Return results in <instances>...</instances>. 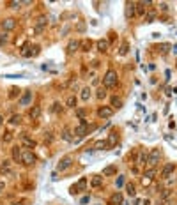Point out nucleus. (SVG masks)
Returning a JSON list of instances; mask_svg holds the SVG:
<instances>
[{
    "label": "nucleus",
    "mask_w": 177,
    "mask_h": 205,
    "mask_svg": "<svg viewBox=\"0 0 177 205\" xmlns=\"http://www.w3.org/2000/svg\"><path fill=\"white\" fill-rule=\"evenodd\" d=\"M2 29L5 32H11L16 29V20L14 18H5V20L2 21Z\"/></svg>",
    "instance_id": "nucleus-9"
},
{
    "label": "nucleus",
    "mask_w": 177,
    "mask_h": 205,
    "mask_svg": "<svg viewBox=\"0 0 177 205\" xmlns=\"http://www.w3.org/2000/svg\"><path fill=\"white\" fill-rule=\"evenodd\" d=\"M62 140H66V142L71 140V131H69L67 127H64V129H62Z\"/></svg>",
    "instance_id": "nucleus-30"
},
{
    "label": "nucleus",
    "mask_w": 177,
    "mask_h": 205,
    "mask_svg": "<svg viewBox=\"0 0 177 205\" xmlns=\"http://www.w3.org/2000/svg\"><path fill=\"white\" fill-rule=\"evenodd\" d=\"M126 189H128V195H131V196L136 195V193H135V186H133V184H128V186H126Z\"/></svg>",
    "instance_id": "nucleus-40"
},
{
    "label": "nucleus",
    "mask_w": 177,
    "mask_h": 205,
    "mask_svg": "<svg viewBox=\"0 0 177 205\" xmlns=\"http://www.w3.org/2000/svg\"><path fill=\"white\" fill-rule=\"evenodd\" d=\"M117 173V164H110L103 170V177H110V175H115Z\"/></svg>",
    "instance_id": "nucleus-14"
},
{
    "label": "nucleus",
    "mask_w": 177,
    "mask_h": 205,
    "mask_svg": "<svg viewBox=\"0 0 177 205\" xmlns=\"http://www.w3.org/2000/svg\"><path fill=\"white\" fill-rule=\"evenodd\" d=\"M66 104H67L69 108H74V106H76V97H74V96H69V97L66 99Z\"/></svg>",
    "instance_id": "nucleus-29"
},
{
    "label": "nucleus",
    "mask_w": 177,
    "mask_h": 205,
    "mask_svg": "<svg viewBox=\"0 0 177 205\" xmlns=\"http://www.w3.org/2000/svg\"><path fill=\"white\" fill-rule=\"evenodd\" d=\"M128 51H129V44H128V42H122V44H121V50H119V53H121V55H126Z\"/></svg>",
    "instance_id": "nucleus-33"
},
{
    "label": "nucleus",
    "mask_w": 177,
    "mask_h": 205,
    "mask_svg": "<svg viewBox=\"0 0 177 205\" xmlns=\"http://www.w3.org/2000/svg\"><path fill=\"white\" fill-rule=\"evenodd\" d=\"M110 203H112V205L122 203V195H121V193H114V195H112V198H110Z\"/></svg>",
    "instance_id": "nucleus-21"
},
{
    "label": "nucleus",
    "mask_w": 177,
    "mask_h": 205,
    "mask_svg": "<svg viewBox=\"0 0 177 205\" xmlns=\"http://www.w3.org/2000/svg\"><path fill=\"white\" fill-rule=\"evenodd\" d=\"M159 50H161V53H168V50H170V44H167V42H161V44H159Z\"/></svg>",
    "instance_id": "nucleus-38"
},
{
    "label": "nucleus",
    "mask_w": 177,
    "mask_h": 205,
    "mask_svg": "<svg viewBox=\"0 0 177 205\" xmlns=\"http://www.w3.org/2000/svg\"><path fill=\"white\" fill-rule=\"evenodd\" d=\"M11 140H12V133H9V131H7V133L4 134V142H11Z\"/></svg>",
    "instance_id": "nucleus-44"
},
{
    "label": "nucleus",
    "mask_w": 177,
    "mask_h": 205,
    "mask_svg": "<svg viewBox=\"0 0 177 205\" xmlns=\"http://www.w3.org/2000/svg\"><path fill=\"white\" fill-rule=\"evenodd\" d=\"M80 48H82V51H85V53H87V51H90V48H92V41H90V39H87V41H83V42H82V46H80Z\"/></svg>",
    "instance_id": "nucleus-24"
},
{
    "label": "nucleus",
    "mask_w": 177,
    "mask_h": 205,
    "mask_svg": "<svg viewBox=\"0 0 177 205\" xmlns=\"http://www.w3.org/2000/svg\"><path fill=\"white\" fill-rule=\"evenodd\" d=\"M21 5H23V2H14V0L9 2V7H12V9H20Z\"/></svg>",
    "instance_id": "nucleus-39"
},
{
    "label": "nucleus",
    "mask_w": 177,
    "mask_h": 205,
    "mask_svg": "<svg viewBox=\"0 0 177 205\" xmlns=\"http://www.w3.org/2000/svg\"><path fill=\"white\" fill-rule=\"evenodd\" d=\"M117 142H119V134H117V131H112V133L108 134V140H106L108 149H112L114 145H117Z\"/></svg>",
    "instance_id": "nucleus-12"
},
{
    "label": "nucleus",
    "mask_w": 177,
    "mask_h": 205,
    "mask_svg": "<svg viewBox=\"0 0 177 205\" xmlns=\"http://www.w3.org/2000/svg\"><path fill=\"white\" fill-rule=\"evenodd\" d=\"M106 149H108V143L104 140H97L94 143V150H106Z\"/></svg>",
    "instance_id": "nucleus-20"
},
{
    "label": "nucleus",
    "mask_w": 177,
    "mask_h": 205,
    "mask_svg": "<svg viewBox=\"0 0 177 205\" xmlns=\"http://www.w3.org/2000/svg\"><path fill=\"white\" fill-rule=\"evenodd\" d=\"M21 142H23V145H25V147H29V149H34V147H36V142H34V140H30V138H27L25 134H21Z\"/></svg>",
    "instance_id": "nucleus-22"
},
{
    "label": "nucleus",
    "mask_w": 177,
    "mask_h": 205,
    "mask_svg": "<svg viewBox=\"0 0 177 205\" xmlns=\"http://www.w3.org/2000/svg\"><path fill=\"white\" fill-rule=\"evenodd\" d=\"M175 67H177V62H175Z\"/></svg>",
    "instance_id": "nucleus-53"
},
{
    "label": "nucleus",
    "mask_w": 177,
    "mask_h": 205,
    "mask_svg": "<svg viewBox=\"0 0 177 205\" xmlns=\"http://www.w3.org/2000/svg\"><path fill=\"white\" fill-rule=\"evenodd\" d=\"M76 115H78L80 119H83L85 115H87V110H85V108H78V110H76Z\"/></svg>",
    "instance_id": "nucleus-41"
},
{
    "label": "nucleus",
    "mask_w": 177,
    "mask_h": 205,
    "mask_svg": "<svg viewBox=\"0 0 177 205\" xmlns=\"http://www.w3.org/2000/svg\"><path fill=\"white\" fill-rule=\"evenodd\" d=\"M142 184H144V186H149V184H151V179L144 177V179H142Z\"/></svg>",
    "instance_id": "nucleus-48"
},
{
    "label": "nucleus",
    "mask_w": 177,
    "mask_h": 205,
    "mask_svg": "<svg viewBox=\"0 0 177 205\" xmlns=\"http://www.w3.org/2000/svg\"><path fill=\"white\" fill-rule=\"evenodd\" d=\"M76 30H78V32H83V30H85V25H83V23H78V27H76Z\"/></svg>",
    "instance_id": "nucleus-47"
},
{
    "label": "nucleus",
    "mask_w": 177,
    "mask_h": 205,
    "mask_svg": "<svg viewBox=\"0 0 177 205\" xmlns=\"http://www.w3.org/2000/svg\"><path fill=\"white\" fill-rule=\"evenodd\" d=\"M145 5H151V2H138V4H136V12H138V14H145L147 12Z\"/></svg>",
    "instance_id": "nucleus-18"
},
{
    "label": "nucleus",
    "mask_w": 177,
    "mask_h": 205,
    "mask_svg": "<svg viewBox=\"0 0 177 205\" xmlns=\"http://www.w3.org/2000/svg\"><path fill=\"white\" fill-rule=\"evenodd\" d=\"M36 161H37V157L32 150H23L21 152V163L25 166H32V164H36Z\"/></svg>",
    "instance_id": "nucleus-3"
},
{
    "label": "nucleus",
    "mask_w": 177,
    "mask_h": 205,
    "mask_svg": "<svg viewBox=\"0 0 177 205\" xmlns=\"http://www.w3.org/2000/svg\"><path fill=\"white\" fill-rule=\"evenodd\" d=\"M53 142V134L48 131V133H44V143H52Z\"/></svg>",
    "instance_id": "nucleus-37"
},
{
    "label": "nucleus",
    "mask_w": 177,
    "mask_h": 205,
    "mask_svg": "<svg viewBox=\"0 0 177 205\" xmlns=\"http://www.w3.org/2000/svg\"><path fill=\"white\" fill-rule=\"evenodd\" d=\"M80 46H82V42L78 41V39H71V41L67 42V48H66V50H67V53H69V55H73L74 51L80 50Z\"/></svg>",
    "instance_id": "nucleus-10"
},
{
    "label": "nucleus",
    "mask_w": 177,
    "mask_h": 205,
    "mask_svg": "<svg viewBox=\"0 0 177 205\" xmlns=\"http://www.w3.org/2000/svg\"><path fill=\"white\" fill-rule=\"evenodd\" d=\"M90 184H92V187H101L103 186V175H94L90 179Z\"/></svg>",
    "instance_id": "nucleus-15"
},
{
    "label": "nucleus",
    "mask_w": 177,
    "mask_h": 205,
    "mask_svg": "<svg viewBox=\"0 0 177 205\" xmlns=\"http://www.w3.org/2000/svg\"><path fill=\"white\" fill-rule=\"evenodd\" d=\"M159 7H161V11H168L167 9V4H159Z\"/></svg>",
    "instance_id": "nucleus-51"
},
{
    "label": "nucleus",
    "mask_w": 177,
    "mask_h": 205,
    "mask_svg": "<svg viewBox=\"0 0 177 205\" xmlns=\"http://www.w3.org/2000/svg\"><path fill=\"white\" fill-rule=\"evenodd\" d=\"M39 50H41V48H39L37 44L30 46V53H32V57H37V55H39Z\"/></svg>",
    "instance_id": "nucleus-35"
},
{
    "label": "nucleus",
    "mask_w": 177,
    "mask_h": 205,
    "mask_svg": "<svg viewBox=\"0 0 177 205\" xmlns=\"http://www.w3.org/2000/svg\"><path fill=\"white\" fill-rule=\"evenodd\" d=\"M154 18H156V11H154V9H151L149 12H147L145 21H147V23H152V21H154Z\"/></svg>",
    "instance_id": "nucleus-26"
},
{
    "label": "nucleus",
    "mask_w": 177,
    "mask_h": 205,
    "mask_svg": "<svg viewBox=\"0 0 177 205\" xmlns=\"http://www.w3.org/2000/svg\"><path fill=\"white\" fill-rule=\"evenodd\" d=\"M0 124H4V117H2V113H0Z\"/></svg>",
    "instance_id": "nucleus-52"
},
{
    "label": "nucleus",
    "mask_w": 177,
    "mask_h": 205,
    "mask_svg": "<svg viewBox=\"0 0 177 205\" xmlns=\"http://www.w3.org/2000/svg\"><path fill=\"white\" fill-rule=\"evenodd\" d=\"M106 96H108V94H106V89H104V87L97 89V92H96V97H97V99H104Z\"/></svg>",
    "instance_id": "nucleus-27"
},
{
    "label": "nucleus",
    "mask_w": 177,
    "mask_h": 205,
    "mask_svg": "<svg viewBox=\"0 0 177 205\" xmlns=\"http://www.w3.org/2000/svg\"><path fill=\"white\" fill-rule=\"evenodd\" d=\"M21 55H23V57H32V53H30V44H27V46L21 50Z\"/></svg>",
    "instance_id": "nucleus-34"
},
{
    "label": "nucleus",
    "mask_w": 177,
    "mask_h": 205,
    "mask_svg": "<svg viewBox=\"0 0 177 205\" xmlns=\"http://www.w3.org/2000/svg\"><path fill=\"white\" fill-rule=\"evenodd\" d=\"M138 163H140V164L147 163V154H145V152H142V154H140V159H138Z\"/></svg>",
    "instance_id": "nucleus-42"
},
{
    "label": "nucleus",
    "mask_w": 177,
    "mask_h": 205,
    "mask_svg": "<svg viewBox=\"0 0 177 205\" xmlns=\"http://www.w3.org/2000/svg\"><path fill=\"white\" fill-rule=\"evenodd\" d=\"M21 152H23V150H21L18 145H14V147H12V159H14L16 163H18V161H21Z\"/></svg>",
    "instance_id": "nucleus-17"
},
{
    "label": "nucleus",
    "mask_w": 177,
    "mask_h": 205,
    "mask_svg": "<svg viewBox=\"0 0 177 205\" xmlns=\"http://www.w3.org/2000/svg\"><path fill=\"white\" fill-rule=\"evenodd\" d=\"M4 187H5V182H4V180H0V193L4 191Z\"/></svg>",
    "instance_id": "nucleus-50"
},
{
    "label": "nucleus",
    "mask_w": 177,
    "mask_h": 205,
    "mask_svg": "<svg viewBox=\"0 0 177 205\" xmlns=\"http://www.w3.org/2000/svg\"><path fill=\"white\" fill-rule=\"evenodd\" d=\"M117 80H119L117 72H115L114 69H108L106 74H104V78H103L104 89H114V87H117Z\"/></svg>",
    "instance_id": "nucleus-1"
},
{
    "label": "nucleus",
    "mask_w": 177,
    "mask_h": 205,
    "mask_svg": "<svg viewBox=\"0 0 177 205\" xmlns=\"http://www.w3.org/2000/svg\"><path fill=\"white\" fill-rule=\"evenodd\" d=\"M90 89H89V87H83V89H82V99H83V101H89V97H90Z\"/></svg>",
    "instance_id": "nucleus-25"
},
{
    "label": "nucleus",
    "mask_w": 177,
    "mask_h": 205,
    "mask_svg": "<svg viewBox=\"0 0 177 205\" xmlns=\"http://www.w3.org/2000/svg\"><path fill=\"white\" fill-rule=\"evenodd\" d=\"M89 129H94V127H89V124L85 122V120H82V124L78 127H74V134L76 136H85V134L89 133Z\"/></svg>",
    "instance_id": "nucleus-6"
},
{
    "label": "nucleus",
    "mask_w": 177,
    "mask_h": 205,
    "mask_svg": "<svg viewBox=\"0 0 177 205\" xmlns=\"http://www.w3.org/2000/svg\"><path fill=\"white\" fill-rule=\"evenodd\" d=\"M11 205H29V200H18V202H12Z\"/></svg>",
    "instance_id": "nucleus-43"
},
{
    "label": "nucleus",
    "mask_w": 177,
    "mask_h": 205,
    "mask_svg": "<svg viewBox=\"0 0 177 205\" xmlns=\"http://www.w3.org/2000/svg\"><path fill=\"white\" fill-rule=\"evenodd\" d=\"M60 108H62V106H60L59 102H55V104H53V108H52V112H59Z\"/></svg>",
    "instance_id": "nucleus-46"
},
{
    "label": "nucleus",
    "mask_w": 177,
    "mask_h": 205,
    "mask_svg": "<svg viewBox=\"0 0 177 205\" xmlns=\"http://www.w3.org/2000/svg\"><path fill=\"white\" fill-rule=\"evenodd\" d=\"M108 48H110V44H108V41H104V39H101V41H97V50L101 51V53H106V51H108Z\"/></svg>",
    "instance_id": "nucleus-19"
},
{
    "label": "nucleus",
    "mask_w": 177,
    "mask_h": 205,
    "mask_svg": "<svg viewBox=\"0 0 177 205\" xmlns=\"http://www.w3.org/2000/svg\"><path fill=\"white\" fill-rule=\"evenodd\" d=\"M16 96H20V89H18V87H11L9 89V97L11 99H14Z\"/></svg>",
    "instance_id": "nucleus-28"
},
{
    "label": "nucleus",
    "mask_w": 177,
    "mask_h": 205,
    "mask_svg": "<svg viewBox=\"0 0 177 205\" xmlns=\"http://www.w3.org/2000/svg\"><path fill=\"white\" fill-rule=\"evenodd\" d=\"M112 104L117 106V108H121V106H122V99H119L117 96H114V97H112ZM114 106H112V108H114Z\"/></svg>",
    "instance_id": "nucleus-31"
},
{
    "label": "nucleus",
    "mask_w": 177,
    "mask_h": 205,
    "mask_svg": "<svg viewBox=\"0 0 177 205\" xmlns=\"http://www.w3.org/2000/svg\"><path fill=\"white\" fill-rule=\"evenodd\" d=\"M39 115H41V106H32L30 112H29V117H30L32 120H36Z\"/></svg>",
    "instance_id": "nucleus-16"
},
{
    "label": "nucleus",
    "mask_w": 177,
    "mask_h": 205,
    "mask_svg": "<svg viewBox=\"0 0 177 205\" xmlns=\"http://www.w3.org/2000/svg\"><path fill=\"white\" fill-rule=\"evenodd\" d=\"M9 122H11V124H14V126H18V124H21V115H12Z\"/></svg>",
    "instance_id": "nucleus-32"
},
{
    "label": "nucleus",
    "mask_w": 177,
    "mask_h": 205,
    "mask_svg": "<svg viewBox=\"0 0 177 205\" xmlns=\"http://www.w3.org/2000/svg\"><path fill=\"white\" fill-rule=\"evenodd\" d=\"M85 187H87V179H80L76 184L71 187V193L73 195H78V193H83L85 191Z\"/></svg>",
    "instance_id": "nucleus-5"
},
{
    "label": "nucleus",
    "mask_w": 177,
    "mask_h": 205,
    "mask_svg": "<svg viewBox=\"0 0 177 205\" xmlns=\"http://www.w3.org/2000/svg\"><path fill=\"white\" fill-rule=\"evenodd\" d=\"M126 7H128V9H126V16H128V18H133V16H135V12H136V4L135 2H128V4H126Z\"/></svg>",
    "instance_id": "nucleus-13"
},
{
    "label": "nucleus",
    "mask_w": 177,
    "mask_h": 205,
    "mask_svg": "<svg viewBox=\"0 0 177 205\" xmlns=\"http://www.w3.org/2000/svg\"><path fill=\"white\" fill-rule=\"evenodd\" d=\"M156 175V168H151V170H147L145 173H144V177H147V179H152Z\"/></svg>",
    "instance_id": "nucleus-36"
},
{
    "label": "nucleus",
    "mask_w": 177,
    "mask_h": 205,
    "mask_svg": "<svg viewBox=\"0 0 177 205\" xmlns=\"http://www.w3.org/2000/svg\"><path fill=\"white\" fill-rule=\"evenodd\" d=\"M174 170H175V164H174V163L165 164V166H163V170H161V179H168V175L172 173Z\"/></svg>",
    "instance_id": "nucleus-11"
},
{
    "label": "nucleus",
    "mask_w": 177,
    "mask_h": 205,
    "mask_svg": "<svg viewBox=\"0 0 177 205\" xmlns=\"http://www.w3.org/2000/svg\"><path fill=\"white\" fill-rule=\"evenodd\" d=\"M30 99H32V92H25V96L20 99V104H23V106H27L29 102H30Z\"/></svg>",
    "instance_id": "nucleus-23"
},
{
    "label": "nucleus",
    "mask_w": 177,
    "mask_h": 205,
    "mask_svg": "<svg viewBox=\"0 0 177 205\" xmlns=\"http://www.w3.org/2000/svg\"><path fill=\"white\" fill-rule=\"evenodd\" d=\"M97 115H99L101 119H110V117L114 115V108H112V106H101V108L97 110Z\"/></svg>",
    "instance_id": "nucleus-8"
},
{
    "label": "nucleus",
    "mask_w": 177,
    "mask_h": 205,
    "mask_svg": "<svg viewBox=\"0 0 177 205\" xmlns=\"http://www.w3.org/2000/svg\"><path fill=\"white\" fill-rule=\"evenodd\" d=\"M71 164H73V156H64L62 159L59 161V164H57V170H59V172H64V170H67Z\"/></svg>",
    "instance_id": "nucleus-4"
},
{
    "label": "nucleus",
    "mask_w": 177,
    "mask_h": 205,
    "mask_svg": "<svg viewBox=\"0 0 177 205\" xmlns=\"http://www.w3.org/2000/svg\"><path fill=\"white\" fill-rule=\"evenodd\" d=\"M159 159H161V152H159V149L151 150V154L147 156V166H151V168H156L158 163H159Z\"/></svg>",
    "instance_id": "nucleus-2"
},
{
    "label": "nucleus",
    "mask_w": 177,
    "mask_h": 205,
    "mask_svg": "<svg viewBox=\"0 0 177 205\" xmlns=\"http://www.w3.org/2000/svg\"><path fill=\"white\" fill-rule=\"evenodd\" d=\"M168 196H170V191L167 189V191H163V193H161V200H167Z\"/></svg>",
    "instance_id": "nucleus-45"
},
{
    "label": "nucleus",
    "mask_w": 177,
    "mask_h": 205,
    "mask_svg": "<svg viewBox=\"0 0 177 205\" xmlns=\"http://www.w3.org/2000/svg\"><path fill=\"white\" fill-rule=\"evenodd\" d=\"M5 42H7V35L4 34V35H2V39H0V44H5Z\"/></svg>",
    "instance_id": "nucleus-49"
},
{
    "label": "nucleus",
    "mask_w": 177,
    "mask_h": 205,
    "mask_svg": "<svg viewBox=\"0 0 177 205\" xmlns=\"http://www.w3.org/2000/svg\"><path fill=\"white\" fill-rule=\"evenodd\" d=\"M46 25H48V18H46V16H39V18L36 20V32L41 34V32L46 29Z\"/></svg>",
    "instance_id": "nucleus-7"
}]
</instances>
